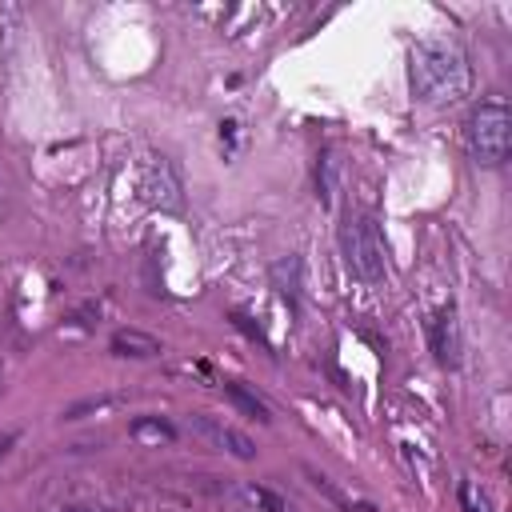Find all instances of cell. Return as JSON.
<instances>
[{
	"label": "cell",
	"instance_id": "1",
	"mask_svg": "<svg viewBox=\"0 0 512 512\" xmlns=\"http://www.w3.org/2000/svg\"><path fill=\"white\" fill-rule=\"evenodd\" d=\"M408 84L424 104H456L468 96L472 72L452 40H420L408 52Z\"/></svg>",
	"mask_w": 512,
	"mask_h": 512
},
{
	"label": "cell",
	"instance_id": "2",
	"mask_svg": "<svg viewBox=\"0 0 512 512\" xmlns=\"http://www.w3.org/2000/svg\"><path fill=\"white\" fill-rule=\"evenodd\" d=\"M512 148V112L504 100H480L468 116V152L476 156V164H504Z\"/></svg>",
	"mask_w": 512,
	"mask_h": 512
},
{
	"label": "cell",
	"instance_id": "3",
	"mask_svg": "<svg viewBox=\"0 0 512 512\" xmlns=\"http://www.w3.org/2000/svg\"><path fill=\"white\" fill-rule=\"evenodd\" d=\"M340 252H344V264L352 268V276H360L364 284L384 280V244H380V232L372 220H344Z\"/></svg>",
	"mask_w": 512,
	"mask_h": 512
},
{
	"label": "cell",
	"instance_id": "4",
	"mask_svg": "<svg viewBox=\"0 0 512 512\" xmlns=\"http://www.w3.org/2000/svg\"><path fill=\"white\" fill-rule=\"evenodd\" d=\"M140 196H144V204H152L160 212H180L184 208V184H180L176 168L160 156L140 168Z\"/></svg>",
	"mask_w": 512,
	"mask_h": 512
},
{
	"label": "cell",
	"instance_id": "5",
	"mask_svg": "<svg viewBox=\"0 0 512 512\" xmlns=\"http://www.w3.org/2000/svg\"><path fill=\"white\" fill-rule=\"evenodd\" d=\"M192 432H196L200 440H208L212 448L236 456V460H252V456H256V444H252L240 428H232V424H224V420H216V416H192Z\"/></svg>",
	"mask_w": 512,
	"mask_h": 512
},
{
	"label": "cell",
	"instance_id": "6",
	"mask_svg": "<svg viewBox=\"0 0 512 512\" xmlns=\"http://www.w3.org/2000/svg\"><path fill=\"white\" fill-rule=\"evenodd\" d=\"M428 344H432V352L444 368H456L464 360V332H460V320H456L452 308L436 312V320L428 324Z\"/></svg>",
	"mask_w": 512,
	"mask_h": 512
},
{
	"label": "cell",
	"instance_id": "7",
	"mask_svg": "<svg viewBox=\"0 0 512 512\" xmlns=\"http://www.w3.org/2000/svg\"><path fill=\"white\" fill-rule=\"evenodd\" d=\"M112 352L116 356H156L160 352V340L156 336H148V332H140V328H120V332H112Z\"/></svg>",
	"mask_w": 512,
	"mask_h": 512
},
{
	"label": "cell",
	"instance_id": "8",
	"mask_svg": "<svg viewBox=\"0 0 512 512\" xmlns=\"http://www.w3.org/2000/svg\"><path fill=\"white\" fill-rule=\"evenodd\" d=\"M224 392H228V400H232V404H236L240 412H248L252 420H260V424H268V420H272V412H268V404H264V400H260L256 392H248L244 384H236V380H228V384H224Z\"/></svg>",
	"mask_w": 512,
	"mask_h": 512
},
{
	"label": "cell",
	"instance_id": "9",
	"mask_svg": "<svg viewBox=\"0 0 512 512\" xmlns=\"http://www.w3.org/2000/svg\"><path fill=\"white\" fill-rule=\"evenodd\" d=\"M132 436H136V440H172L176 428L164 424V420H156V416H136V420H132Z\"/></svg>",
	"mask_w": 512,
	"mask_h": 512
},
{
	"label": "cell",
	"instance_id": "10",
	"mask_svg": "<svg viewBox=\"0 0 512 512\" xmlns=\"http://www.w3.org/2000/svg\"><path fill=\"white\" fill-rule=\"evenodd\" d=\"M240 496H244L252 508H264V512H288V508H284V500H280L276 492L260 488V484H244V488H240Z\"/></svg>",
	"mask_w": 512,
	"mask_h": 512
},
{
	"label": "cell",
	"instance_id": "11",
	"mask_svg": "<svg viewBox=\"0 0 512 512\" xmlns=\"http://www.w3.org/2000/svg\"><path fill=\"white\" fill-rule=\"evenodd\" d=\"M108 404H116V396H88V400H76L72 408H64V420H80L84 412H100V408H108Z\"/></svg>",
	"mask_w": 512,
	"mask_h": 512
},
{
	"label": "cell",
	"instance_id": "12",
	"mask_svg": "<svg viewBox=\"0 0 512 512\" xmlns=\"http://www.w3.org/2000/svg\"><path fill=\"white\" fill-rule=\"evenodd\" d=\"M460 504L464 512H488V496L476 492V484H460Z\"/></svg>",
	"mask_w": 512,
	"mask_h": 512
},
{
	"label": "cell",
	"instance_id": "13",
	"mask_svg": "<svg viewBox=\"0 0 512 512\" xmlns=\"http://www.w3.org/2000/svg\"><path fill=\"white\" fill-rule=\"evenodd\" d=\"M12 444H16V432H4V436H0V456H4Z\"/></svg>",
	"mask_w": 512,
	"mask_h": 512
},
{
	"label": "cell",
	"instance_id": "14",
	"mask_svg": "<svg viewBox=\"0 0 512 512\" xmlns=\"http://www.w3.org/2000/svg\"><path fill=\"white\" fill-rule=\"evenodd\" d=\"M68 512H100V508H68Z\"/></svg>",
	"mask_w": 512,
	"mask_h": 512
}]
</instances>
